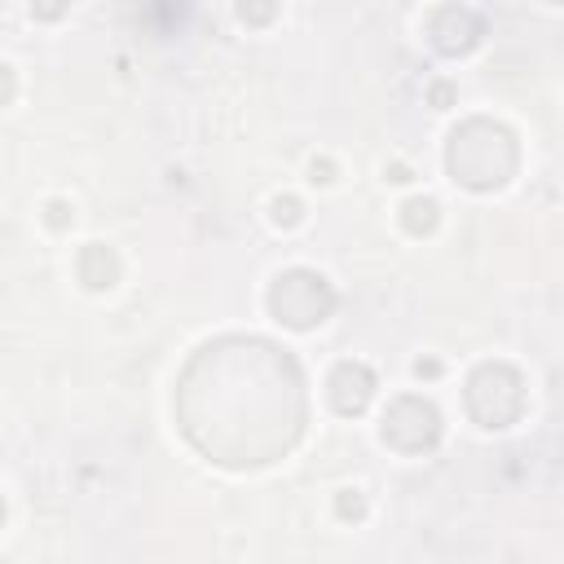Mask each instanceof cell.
Returning a JSON list of instances; mask_svg holds the SVG:
<instances>
[{
	"mask_svg": "<svg viewBox=\"0 0 564 564\" xmlns=\"http://www.w3.org/2000/svg\"><path fill=\"white\" fill-rule=\"evenodd\" d=\"M0 516H4V507H0Z\"/></svg>",
	"mask_w": 564,
	"mask_h": 564,
	"instance_id": "obj_1",
	"label": "cell"
}]
</instances>
